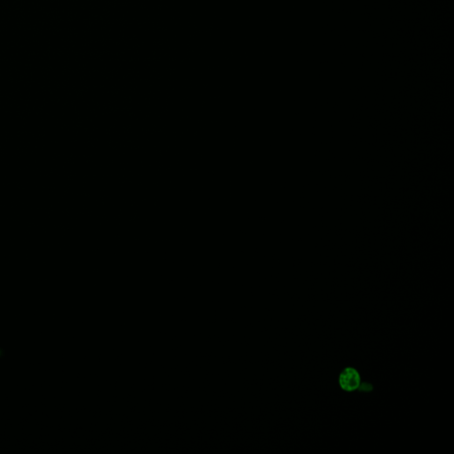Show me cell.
<instances>
[{"label": "cell", "mask_w": 454, "mask_h": 454, "mask_svg": "<svg viewBox=\"0 0 454 454\" xmlns=\"http://www.w3.org/2000/svg\"><path fill=\"white\" fill-rule=\"evenodd\" d=\"M338 383L344 392H353L360 387L361 376L354 367H346L340 373Z\"/></svg>", "instance_id": "1"}]
</instances>
